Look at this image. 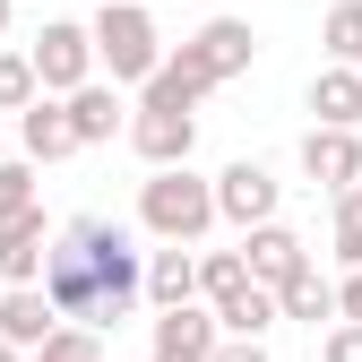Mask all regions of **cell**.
I'll return each instance as SVG.
<instances>
[{
    "mask_svg": "<svg viewBox=\"0 0 362 362\" xmlns=\"http://www.w3.org/2000/svg\"><path fill=\"white\" fill-rule=\"evenodd\" d=\"M52 302L86 310V320H112V310L129 302V250L104 216H78L61 250H52Z\"/></svg>",
    "mask_w": 362,
    "mask_h": 362,
    "instance_id": "obj_1",
    "label": "cell"
},
{
    "mask_svg": "<svg viewBox=\"0 0 362 362\" xmlns=\"http://www.w3.org/2000/svg\"><path fill=\"white\" fill-rule=\"evenodd\" d=\"M147 216L164 224V233H190V224L207 216V190H199V181H181V173H173V181H156V190H147Z\"/></svg>",
    "mask_w": 362,
    "mask_h": 362,
    "instance_id": "obj_2",
    "label": "cell"
},
{
    "mask_svg": "<svg viewBox=\"0 0 362 362\" xmlns=\"http://www.w3.org/2000/svg\"><path fill=\"white\" fill-rule=\"evenodd\" d=\"M104 43H112V69H121V78L147 69V18H139V9H112V18H104Z\"/></svg>",
    "mask_w": 362,
    "mask_h": 362,
    "instance_id": "obj_3",
    "label": "cell"
},
{
    "mask_svg": "<svg viewBox=\"0 0 362 362\" xmlns=\"http://www.w3.org/2000/svg\"><path fill=\"white\" fill-rule=\"evenodd\" d=\"M156 362H207V328L190 320V310H173L164 337H156Z\"/></svg>",
    "mask_w": 362,
    "mask_h": 362,
    "instance_id": "obj_4",
    "label": "cell"
},
{
    "mask_svg": "<svg viewBox=\"0 0 362 362\" xmlns=\"http://www.w3.org/2000/svg\"><path fill=\"white\" fill-rule=\"evenodd\" d=\"M267 199H276V190H267V173H250V164L224 173V207H233V216H267Z\"/></svg>",
    "mask_w": 362,
    "mask_h": 362,
    "instance_id": "obj_5",
    "label": "cell"
},
{
    "mask_svg": "<svg viewBox=\"0 0 362 362\" xmlns=\"http://www.w3.org/2000/svg\"><path fill=\"white\" fill-rule=\"evenodd\" d=\"M147 156H173V147H190V121H181V104H156V121L139 129Z\"/></svg>",
    "mask_w": 362,
    "mask_h": 362,
    "instance_id": "obj_6",
    "label": "cell"
},
{
    "mask_svg": "<svg viewBox=\"0 0 362 362\" xmlns=\"http://www.w3.org/2000/svg\"><path fill=\"white\" fill-rule=\"evenodd\" d=\"M78 61H86V43H78L69 26H52V35H43V78H78Z\"/></svg>",
    "mask_w": 362,
    "mask_h": 362,
    "instance_id": "obj_7",
    "label": "cell"
},
{
    "mask_svg": "<svg viewBox=\"0 0 362 362\" xmlns=\"http://www.w3.org/2000/svg\"><path fill=\"white\" fill-rule=\"evenodd\" d=\"M310 173H354V139H310Z\"/></svg>",
    "mask_w": 362,
    "mask_h": 362,
    "instance_id": "obj_8",
    "label": "cell"
},
{
    "mask_svg": "<svg viewBox=\"0 0 362 362\" xmlns=\"http://www.w3.org/2000/svg\"><path fill=\"white\" fill-rule=\"evenodd\" d=\"M0 320H9V337H43V302H35V293H18Z\"/></svg>",
    "mask_w": 362,
    "mask_h": 362,
    "instance_id": "obj_9",
    "label": "cell"
},
{
    "mask_svg": "<svg viewBox=\"0 0 362 362\" xmlns=\"http://www.w3.org/2000/svg\"><path fill=\"white\" fill-rule=\"evenodd\" d=\"M26 139L52 156V147H69V121H61V112H35V121H26Z\"/></svg>",
    "mask_w": 362,
    "mask_h": 362,
    "instance_id": "obj_10",
    "label": "cell"
},
{
    "mask_svg": "<svg viewBox=\"0 0 362 362\" xmlns=\"http://www.w3.org/2000/svg\"><path fill=\"white\" fill-rule=\"evenodd\" d=\"M78 129H86V139H95V129H112V95H86V104H78Z\"/></svg>",
    "mask_w": 362,
    "mask_h": 362,
    "instance_id": "obj_11",
    "label": "cell"
},
{
    "mask_svg": "<svg viewBox=\"0 0 362 362\" xmlns=\"http://www.w3.org/2000/svg\"><path fill=\"white\" fill-rule=\"evenodd\" d=\"M320 104H328V112H354V104H362V86H354V78H328V86H320Z\"/></svg>",
    "mask_w": 362,
    "mask_h": 362,
    "instance_id": "obj_12",
    "label": "cell"
},
{
    "mask_svg": "<svg viewBox=\"0 0 362 362\" xmlns=\"http://www.w3.org/2000/svg\"><path fill=\"white\" fill-rule=\"evenodd\" d=\"M156 293H173V302H181V293H190V267H181V259H164V267H156Z\"/></svg>",
    "mask_w": 362,
    "mask_h": 362,
    "instance_id": "obj_13",
    "label": "cell"
},
{
    "mask_svg": "<svg viewBox=\"0 0 362 362\" xmlns=\"http://www.w3.org/2000/svg\"><path fill=\"white\" fill-rule=\"evenodd\" d=\"M259 267H293V242L285 233H259Z\"/></svg>",
    "mask_w": 362,
    "mask_h": 362,
    "instance_id": "obj_14",
    "label": "cell"
},
{
    "mask_svg": "<svg viewBox=\"0 0 362 362\" xmlns=\"http://www.w3.org/2000/svg\"><path fill=\"white\" fill-rule=\"evenodd\" d=\"M293 310H328V285L320 276H293Z\"/></svg>",
    "mask_w": 362,
    "mask_h": 362,
    "instance_id": "obj_15",
    "label": "cell"
},
{
    "mask_svg": "<svg viewBox=\"0 0 362 362\" xmlns=\"http://www.w3.org/2000/svg\"><path fill=\"white\" fill-rule=\"evenodd\" d=\"M328 362H362V328H354V337H337V345H328Z\"/></svg>",
    "mask_w": 362,
    "mask_h": 362,
    "instance_id": "obj_16",
    "label": "cell"
},
{
    "mask_svg": "<svg viewBox=\"0 0 362 362\" xmlns=\"http://www.w3.org/2000/svg\"><path fill=\"white\" fill-rule=\"evenodd\" d=\"M224 362H259V354H224Z\"/></svg>",
    "mask_w": 362,
    "mask_h": 362,
    "instance_id": "obj_17",
    "label": "cell"
},
{
    "mask_svg": "<svg viewBox=\"0 0 362 362\" xmlns=\"http://www.w3.org/2000/svg\"><path fill=\"white\" fill-rule=\"evenodd\" d=\"M354 310H362V285H354Z\"/></svg>",
    "mask_w": 362,
    "mask_h": 362,
    "instance_id": "obj_18",
    "label": "cell"
},
{
    "mask_svg": "<svg viewBox=\"0 0 362 362\" xmlns=\"http://www.w3.org/2000/svg\"><path fill=\"white\" fill-rule=\"evenodd\" d=\"M0 362H9V354H0Z\"/></svg>",
    "mask_w": 362,
    "mask_h": 362,
    "instance_id": "obj_19",
    "label": "cell"
}]
</instances>
